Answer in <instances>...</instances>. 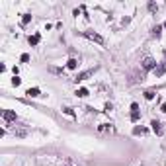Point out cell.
<instances>
[{
    "mask_svg": "<svg viewBox=\"0 0 166 166\" xmlns=\"http://www.w3.org/2000/svg\"><path fill=\"white\" fill-rule=\"evenodd\" d=\"M160 31H162V27H160V26L154 27V35H160Z\"/></svg>",
    "mask_w": 166,
    "mask_h": 166,
    "instance_id": "17",
    "label": "cell"
},
{
    "mask_svg": "<svg viewBox=\"0 0 166 166\" xmlns=\"http://www.w3.org/2000/svg\"><path fill=\"white\" fill-rule=\"evenodd\" d=\"M67 67H68V68H76V67H78V61H76V59H70Z\"/></svg>",
    "mask_w": 166,
    "mask_h": 166,
    "instance_id": "10",
    "label": "cell"
},
{
    "mask_svg": "<svg viewBox=\"0 0 166 166\" xmlns=\"http://www.w3.org/2000/svg\"><path fill=\"white\" fill-rule=\"evenodd\" d=\"M26 94H27L29 98H37V96H39V88H29Z\"/></svg>",
    "mask_w": 166,
    "mask_h": 166,
    "instance_id": "6",
    "label": "cell"
},
{
    "mask_svg": "<svg viewBox=\"0 0 166 166\" xmlns=\"http://www.w3.org/2000/svg\"><path fill=\"white\" fill-rule=\"evenodd\" d=\"M84 35H86V37H88V39H92V41H96V43H100V45H104V39H102V37H100V35H98V33H92V31H86V33H84Z\"/></svg>",
    "mask_w": 166,
    "mask_h": 166,
    "instance_id": "2",
    "label": "cell"
},
{
    "mask_svg": "<svg viewBox=\"0 0 166 166\" xmlns=\"http://www.w3.org/2000/svg\"><path fill=\"white\" fill-rule=\"evenodd\" d=\"M139 117H141L139 109H131V121H139Z\"/></svg>",
    "mask_w": 166,
    "mask_h": 166,
    "instance_id": "9",
    "label": "cell"
},
{
    "mask_svg": "<svg viewBox=\"0 0 166 166\" xmlns=\"http://www.w3.org/2000/svg\"><path fill=\"white\" fill-rule=\"evenodd\" d=\"M145 98H147V100H153V98H154V92H153V90H147V92H145Z\"/></svg>",
    "mask_w": 166,
    "mask_h": 166,
    "instance_id": "12",
    "label": "cell"
},
{
    "mask_svg": "<svg viewBox=\"0 0 166 166\" xmlns=\"http://www.w3.org/2000/svg\"><path fill=\"white\" fill-rule=\"evenodd\" d=\"M90 74H94V70H86V72H82V74H78L76 76V80H86Z\"/></svg>",
    "mask_w": 166,
    "mask_h": 166,
    "instance_id": "7",
    "label": "cell"
},
{
    "mask_svg": "<svg viewBox=\"0 0 166 166\" xmlns=\"http://www.w3.org/2000/svg\"><path fill=\"white\" fill-rule=\"evenodd\" d=\"M160 109H162V112L166 113V104H162V105H160Z\"/></svg>",
    "mask_w": 166,
    "mask_h": 166,
    "instance_id": "18",
    "label": "cell"
},
{
    "mask_svg": "<svg viewBox=\"0 0 166 166\" xmlns=\"http://www.w3.org/2000/svg\"><path fill=\"white\" fill-rule=\"evenodd\" d=\"M150 125H153V131L156 133V135H162V127H160V121H156V119H154V121L150 123Z\"/></svg>",
    "mask_w": 166,
    "mask_h": 166,
    "instance_id": "5",
    "label": "cell"
},
{
    "mask_svg": "<svg viewBox=\"0 0 166 166\" xmlns=\"http://www.w3.org/2000/svg\"><path fill=\"white\" fill-rule=\"evenodd\" d=\"M133 133H135V135H141V133H145V129H143V127H135Z\"/></svg>",
    "mask_w": 166,
    "mask_h": 166,
    "instance_id": "16",
    "label": "cell"
},
{
    "mask_svg": "<svg viewBox=\"0 0 166 166\" xmlns=\"http://www.w3.org/2000/svg\"><path fill=\"white\" fill-rule=\"evenodd\" d=\"M27 41H29V45H37V43H39V35H37V33H35V35H29Z\"/></svg>",
    "mask_w": 166,
    "mask_h": 166,
    "instance_id": "8",
    "label": "cell"
},
{
    "mask_svg": "<svg viewBox=\"0 0 166 166\" xmlns=\"http://www.w3.org/2000/svg\"><path fill=\"white\" fill-rule=\"evenodd\" d=\"M20 61H22V63H29V55H27V53H24L22 57H20Z\"/></svg>",
    "mask_w": 166,
    "mask_h": 166,
    "instance_id": "13",
    "label": "cell"
},
{
    "mask_svg": "<svg viewBox=\"0 0 166 166\" xmlns=\"http://www.w3.org/2000/svg\"><path fill=\"white\" fill-rule=\"evenodd\" d=\"M164 27H166V22H164Z\"/></svg>",
    "mask_w": 166,
    "mask_h": 166,
    "instance_id": "19",
    "label": "cell"
},
{
    "mask_svg": "<svg viewBox=\"0 0 166 166\" xmlns=\"http://www.w3.org/2000/svg\"><path fill=\"white\" fill-rule=\"evenodd\" d=\"M29 20H31V16H29V14H26V16H24V20H22V24L26 26V24H29Z\"/></svg>",
    "mask_w": 166,
    "mask_h": 166,
    "instance_id": "15",
    "label": "cell"
},
{
    "mask_svg": "<svg viewBox=\"0 0 166 166\" xmlns=\"http://www.w3.org/2000/svg\"><path fill=\"white\" fill-rule=\"evenodd\" d=\"M143 68L145 70H150V68H156V63H154V59H150V57H147V59H145V61H143Z\"/></svg>",
    "mask_w": 166,
    "mask_h": 166,
    "instance_id": "1",
    "label": "cell"
},
{
    "mask_svg": "<svg viewBox=\"0 0 166 166\" xmlns=\"http://www.w3.org/2000/svg\"><path fill=\"white\" fill-rule=\"evenodd\" d=\"M2 117L6 119V121H16V113L10 112V109H4V112H2Z\"/></svg>",
    "mask_w": 166,
    "mask_h": 166,
    "instance_id": "4",
    "label": "cell"
},
{
    "mask_svg": "<svg viewBox=\"0 0 166 166\" xmlns=\"http://www.w3.org/2000/svg\"><path fill=\"white\" fill-rule=\"evenodd\" d=\"M12 84H14V86H20V84H22V78L14 76V78H12Z\"/></svg>",
    "mask_w": 166,
    "mask_h": 166,
    "instance_id": "14",
    "label": "cell"
},
{
    "mask_svg": "<svg viewBox=\"0 0 166 166\" xmlns=\"http://www.w3.org/2000/svg\"><path fill=\"white\" fill-rule=\"evenodd\" d=\"M164 72H166V61H162L156 68H154V74H156V78H158V76H162Z\"/></svg>",
    "mask_w": 166,
    "mask_h": 166,
    "instance_id": "3",
    "label": "cell"
},
{
    "mask_svg": "<svg viewBox=\"0 0 166 166\" xmlns=\"http://www.w3.org/2000/svg\"><path fill=\"white\" fill-rule=\"evenodd\" d=\"M76 94H78L80 98H84V96H88V90H86V88H80V90H78Z\"/></svg>",
    "mask_w": 166,
    "mask_h": 166,
    "instance_id": "11",
    "label": "cell"
}]
</instances>
